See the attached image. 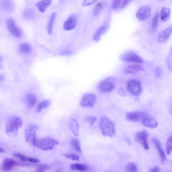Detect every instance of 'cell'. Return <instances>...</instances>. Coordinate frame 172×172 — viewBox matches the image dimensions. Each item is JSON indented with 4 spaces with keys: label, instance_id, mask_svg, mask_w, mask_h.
Returning a JSON list of instances; mask_svg holds the SVG:
<instances>
[{
    "label": "cell",
    "instance_id": "obj_1",
    "mask_svg": "<svg viewBox=\"0 0 172 172\" xmlns=\"http://www.w3.org/2000/svg\"><path fill=\"white\" fill-rule=\"evenodd\" d=\"M23 125V121L20 117H11L8 119L6 125V132L9 136L15 137L17 135L18 129L21 128Z\"/></svg>",
    "mask_w": 172,
    "mask_h": 172
},
{
    "label": "cell",
    "instance_id": "obj_2",
    "mask_svg": "<svg viewBox=\"0 0 172 172\" xmlns=\"http://www.w3.org/2000/svg\"><path fill=\"white\" fill-rule=\"evenodd\" d=\"M102 135L111 138L115 137L116 131L113 122L106 117H102L99 123Z\"/></svg>",
    "mask_w": 172,
    "mask_h": 172
},
{
    "label": "cell",
    "instance_id": "obj_3",
    "mask_svg": "<svg viewBox=\"0 0 172 172\" xmlns=\"http://www.w3.org/2000/svg\"><path fill=\"white\" fill-rule=\"evenodd\" d=\"M59 144V142L50 137H45L37 140L35 146L37 148L44 151L52 150Z\"/></svg>",
    "mask_w": 172,
    "mask_h": 172
},
{
    "label": "cell",
    "instance_id": "obj_4",
    "mask_svg": "<svg viewBox=\"0 0 172 172\" xmlns=\"http://www.w3.org/2000/svg\"><path fill=\"white\" fill-rule=\"evenodd\" d=\"M38 129V126L35 124H30L27 126L25 132L26 142L35 146L37 140L36 132Z\"/></svg>",
    "mask_w": 172,
    "mask_h": 172
},
{
    "label": "cell",
    "instance_id": "obj_5",
    "mask_svg": "<svg viewBox=\"0 0 172 172\" xmlns=\"http://www.w3.org/2000/svg\"><path fill=\"white\" fill-rule=\"evenodd\" d=\"M115 86V79L112 77H109L99 83L98 88L102 92H108L112 91Z\"/></svg>",
    "mask_w": 172,
    "mask_h": 172
},
{
    "label": "cell",
    "instance_id": "obj_6",
    "mask_svg": "<svg viewBox=\"0 0 172 172\" xmlns=\"http://www.w3.org/2000/svg\"><path fill=\"white\" fill-rule=\"evenodd\" d=\"M128 92L133 96H140L142 91L141 84L139 81L131 80L128 84Z\"/></svg>",
    "mask_w": 172,
    "mask_h": 172
},
{
    "label": "cell",
    "instance_id": "obj_7",
    "mask_svg": "<svg viewBox=\"0 0 172 172\" xmlns=\"http://www.w3.org/2000/svg\"><path fill=\"white\" fill-rule=\"evenodd\" d=\"M149 135L148 132L144 130L138 131L135 134L136 141L141 144L144 149L146 150L149 149V144L148 141Z\"/></svg>",
    "mask_w": 172,
    "mask_h": 172
},
{
    "label": "cell",
    "instance_id": "obj_8",
    "mask_svg": "<svg viewBox=\"0 0 172 172\" xmlns=\"http://www.w3.org/2000/svg\"><path fill=\"white\" fill-rule=\"evenodd\" d=\"M147 116V114L146 112L141 111H134L127 114L125 118L129 122H135L143 120Z\"/></svg>",
    "mask_w": 172,
    "mask_h": 172
},
{
    "label": "cell",
    "instance_id": "obj_9",
    "mask_svg": "<svg viewBox=\"0 0 172 172\" xmlns=\"http://www.w3.org/2000/svg\"><path fill=\"white\" fill-rule=\"evenodd\" d=\"M96 96L92 93L84 95L81 99L80 104L84 107H93L96 101Z\"/></svg>",
    "mask_w": 172,
    "mask_h": 172
},
{
    "label": "cell",
    "instance_id": "obj_10",
    "mask_svg": "<svg viewBox=\"0 0 172 172\" xmlns=\"http://www.w3.org/2000/svg\"><path fill=\"white\" fill-rule=\"evenodd\" d=\"M122 61L125 62L143 63V60L141 57L134 52H129L125 54L120 57Z\"/></svg>",
    "mask_w": 172,
    "mask_h": 172
},
{
    "label": "cell",
    "instance_id": "obj_11",
    "mask_svg": "<svg viewBox=\"0 0 172 172\" xmlns=\"http://www.w3.org/2000/svg\"><path fill=\"white\" fill-rule=\"evenodd\" d=\"M151 14V8L149 6L146 5L140 8L137 11L136 17L140 21L146 20L150 17Z\"/></svg>",
    "mask_w": 172,
    "mask_h": 172
},
{
    "label": "cell",
    "instance_id": "obj_12",
    "mask_svg": "<svg viewBox=\"0 0 172 172\" xmlns=\"http://www.w3.org/2000/svg\"><path fill=\"white\" fill-rule=\"evenodd\" d=\"M8 28L12 35L16 37H20L22 35L21 29L16 25L15 20L12 18L8 19L7 21Z\"/></svg>",
    "mask_w": 172,
    "mask_h": 172
},
{
    "label": "cell",
    "instance_id": "obj_13",
    "mask_svg": "<svg viewBox=\"0 0 172 172\" xmlns=\"http://www.w3.org/2000/svg\"><path fill=\"white\" fill-rule=\"evenodd\" d=\"M77 22L76 16L72 14L69 17L68 19L65 22L63 28L66 31H71L76 26Z\"/></svg>",
    "mask_w": 172,
    "mask_h": 172
},
{
    "label": "cell",
    "instance_id": "obj_14",
    "mask_svg": "<svg viewBox=\"0 0 172 172\" xmlns=\"http://www.w3.org/2000/svg\"><path fill=\"white\" fill-rule=\"evenodd\" d=\"M172 31V27L171 26L160 33L158 35V41L161 43H164L167 41L170 37Z\"/></svg>",
    "mask_w": 172,
    "mask_h": 172
},
{
    "label": "cell",
    "instance_id": "obj_15",
    "mask_svg": "<svg viewBox=\"0 0 172 172\" xmlns=\"http://www.w3.org/2000/svg\"><path fill=\"white\" fill-rule=\"evenodd\" d=\"M153 143L157 150L160 157L162 162L164 161L166 159L165 154L161 147V144L158 138H153L152 140Z\"/></svg>",
    "mask_w": 172,
    "mask_h": 172
},
{
    "label": "cell",
    "instance_id": "obj_16",
    "mask_svg": "<svg viewBox=\"0 0 172 172\" xmlns=\"http://www.w3.org/2000/svg\"><path fill=\"white\" fill-rule=\"evenodd\" d=\"M130 0H112L111 8L114 10H119L124 8Z\"/></svg>",
    "mask_w": 172,
    "mask_h": 172
},
{
    "label": "cell",
    "instance_id": "obj_17",
    "mask_svg": "<svg viewBox=\"0 0 172 172\" xmlns=\"http://www.w3.org/2000/svg\"><path fill=\"white\" fill-rule=\"evenodd\" d=\"M143 124L147 127L155 128L157 127L158 123L155 118L147 116L143 120Z\"/></svg>",
    "mask_w": 172,
    "mask_h": 172
},
{
    "label": "cell",
    "instance_id": "obj_18",
    "mask_svg": "<svg viewBox=\"0 0 172 172\" xmlns=\"http://www.w3.org/2000/svg\"><path fill=\"white\" fill-rule=\"evenodd\" d=\"M16 165V162L14 159L11 158H6L3 161L2 167L5 171H9Z\"/></svg>",
    "mask_w": 172,
    "mask_h": 172
},
{
    "label": "cell",
    "instance_id": "obj_19",
    "mask_svg": "<svg viewBox=\"0 0 172 172\" xmlns=\"http://www.w3.org/2000/svg\"><path fill=\"white\" fill-rule=\"evenodd\" d=\"M69 128L75 137L79 135V125L77 121L74 119H71L69 122Z\"/></svg>",
    "mask_w": 172,
    "mask_h": 172
},
{
    "label": "cell",
    "instance_id": "obj_20",
    "mask_svg": "<svg viewBox=\"0 0 172 172\" xmlns=\"http://www.w3.org/2000/svg\"><path fill=\"white\" fill-rule=\"evenodd\" d=\"M25 99L27 106L30 108L34 107L37 101V96L32 93H29L27 95Z\"/></svg>",
    "mask_w": 172,
    "mask_h": 172
},
{
    "label": "cell",
    "instance_id": "obj_21",
    "mask_svg": "<svg viewBox=\"0 0 172 172\" xmlns=\"http://www.w3.org/2000/svg\"><path fill=\"white\" fill-rule=\"evenodd\" d=\"M143 69L144 68L140 65H130L125 68L124 73L126 74H135L138 71L143 70Z\"/></svg>",
    "mask_w": 172,
    "mask_h": 172
},
{
    "label": "cell",
    "instance_id": "obj_22",
    "mask_svg": "<svg viewBox=\"0 0 172 172\" xmlns=\"http://www.w3.org/2000/svg\"><path fill=\"white\" fill-rule=\"evenodd\" d=\"M1 5L3 9L6 11L11 12L14 8V5L12 0H1Z\"/></svg>",
    "mask_w": 172,
    "mask_h": 172
},
{
    "label": "cell",
    "instance_id": "obj_23",
    "mask_svg": "<svg viewBox=\"0 0 172 172\" xmlns=\"http://www.w3.org/2000/svg\"><path fill=\"white\" fill-rule=\"evenodd\" d=\"M51 4V0H42L37 4L38 10L41 13H44Z\"/></svg>",
    "mask_w": 172,
    "mask_h": 172
},
{
    "label": "cell",
    "instance_id": "obj_24",
    "mask_svg": "<svg viewBox=\"0 0 172 172\" xmlns=\"http://www.w3.org/2000/svg\"><path fill=\"white\" fill-rule=\"evenodd\" d=\"M106 5V2L104 1L99 2L96 4L93 11V15L97 17L100 14Z\"/></svg>",
    "mask_w": 172,
    "mask_h": 172
},
{
    "label": "cell",
    "instance_id": "obj_25",
    "mask_svg": "<svg viewBox=\"0 0 172 172\" xmlns=\"http://www.w3.org/2000/svg\"><path fill=\"white\" fill-rule=\"evenodd\" d=\"M107 24H105L99 28L93 35V40L96 42L99 41L100 40L102 35H103L107 31Z\"/></svg>",
    "mask_w": 172,
    "mask_h": 172
},
{
    "label": "cell",
    "instance_id": "obj_26",
    "mask_svg": "<svg viewBox=\"0 0 172 172\" xmlns=\"http://www.w3.org/2000/svg\"><path fill=\"white\" fill-rule=\"evenodd\" d=\"M170 8L164 7L161 10V20L163 22L167 21L170 18Z\"/></svg>",
    "mask_w": 172,
    "mask_h": 172
},
{
    "label": "cell",
    "instance_id": "obj_27",
    "mask_svg": "<svg viewBox=\"0 0 172 172\" xmlns=\"http://www.w3.org/2000/svg\"><path fill=\"white\" fill-rule=\"evenodd\" d=\"M70 169L72 170L80 171H85L88 170L89 167L87 165L83 164H75L71 165Z\"/></svg>",
    "mask_w": 172,
    "mask_h": 172
},
{
    "label": "cell",
    "instance_id": "obj_28",
    "mask_svg": "<svg viewBox=\"0 0 172 172\" xmlns=\"http://www.w3.org/2000/svg\"><path fill=\"white\" fill-rule=\"evenodd\" d=\"M56 16L55 12H54L51 15L48 23L47 32L48 34L50 35L52 34L53 31V27L54 21H55Z\"/></svg>",
    "mask_w": 172,
    "mask_h": 172
},
{
    "label": "cell",
    "instance_id": "obj_29",
    "mask_svg": "<svg viewBox=\"0 0 172 172\" xmlns=\"http://www.w3.org/2000/svg\"><path fill=\"white\" fill-rule=\"evenodd\" d=\"M23 15L25 19L29 20L34 19L35 16L34 11L31 8L27 9L24 11Z\"/></svg>",
    "mask_w": 172,
    "mask_h": 172
},
{
    "label": "cell",
    "instance_id": "obj_30",
    "mask_svg": "<svg viewBox=\"0 0 172 172\" xmlns=\"http://www.w3.org/2000/svg\"><path fill=\"white\" fill-rule=\"evenodd\" d=\"M159 19V14L158 13H156L153 18L152 25L151 31L153 32H155L158 28V24Z\"/></svg>",
    "mask_w": 172,
    "mask_h": 172
},
{
    "label": "cell",
    "instance_id": "obj_31",
    "mask_svg": "<svg viewBox=\"0 0 172 172\" xmlns=\"http://www.w3.org/2000/svg\"><path fill=\"white\" fill-rule=\"evenodd\" d=\"M20 51L22 54L28 53L31 52L32 48L30 45L27 43H23L20 46Z\"/></svg>",
    "mask_w": 172,
    "mask_h": 172
},
{
    "label": "cell",
    "instance_id": "obj_32",
    "mask_svg": "<svg viewBox=\"0 0 172 172\" xmlns=\"http://www.w3.org/2000/svg\"><path fill=\"white\" fill-rule=\"evenodd\" d=\"M50 105V101L49 100L44 101L39 103L37 107V111L38 113H40L44 109L49 106Z\"/></svg>",
    "mask_w": 172,
    "mask_h": 172
},
{
    "label": "cell",
    "instance_id": "obj_33",
    "mask_svg": "<svg viewBox=\"0 0 172 172\" xmlns=\"http://www.w3.org/2000/svg\"><path fill=\"white\" fill-rule=\"evenodd\" d=\"M71 146L77 152L81 153L82 152L80 142L79 140L76 138L72 139L71 141Z\"/></svg>",
    "mask_w": 172,
    "mask_h": 172
},
{
    "label": "cell",
    "instance_id": "obj_34",
    "mask_svg": "<svg viewBox=\"0 0 172 172\" xmlns=\"http://www.w3.org/2000/svg\"><path fill=\"white\" fill-rule=\"evenodd\" d=\"M125 170L128 172H137L138 171V168L135 163L131 162L126 165Z\"/></svg>",
    "mask_w": 172,
    "mask_h": 172
},
{
    "label": "cell",
    "instance_id": "obj_35",
    "mask_svg": "<svg viewBox=\"0 0 172 172\" xmlns=\"http://www.w3.org/2000/svg\"><path fill=\"white\" fill-rule=\"evenodd\" d=\"M166 153L168 155H170L172 151V136L169 138L165 144Z\"/></svg>",
    "mask_w": 172,
    "mask_h": 172
},
{
    "label": "cell",
    "instance_id": "obj_36",
    "mask_svg": "<svg viewBox=\"0 0 172 172\" xmlns=\"http://www.w3.org/2000/svg\"><path fill=\"white\" fill-rule=\"evenodd\" d=\"M13 157L18 158L20 159L21 161H28V157L20 153H16L13 155Z\"/></svg>",
    "mask_w": 172,
    "mask_h": 172
},
{
    "label": "cell",
    "instance_id": "obj_37",
    "mask_svg": "<svg viewBox=\"0 0 172 172\" xmlns=\"http://www.w3.org/2000/svg\"><path fill=\"white\" fill-rule=\"evenodd\" d=\"M64 156L66 158L72 159L75 161H78L80 160V157L77 155L73 154H65Z\"/></svg>",
    "mask_w": 172,
    "mask_h": 172
},
{
    "label": "cell",
    "instance_id": "obj_38",
    "mask_svg": "<svg viewBox=\"0 0 172 172\" xmlns=\"http://www.w3.org/2000/svg\"><path fill=\"white\" fill-rule=\"evenodd\" d=\"M172 49H171L167 59V63L168 67L170 71H172Z\"/></svg>",
    "mask_w": 172,
    "mask_h": 172
},
{
    "label": "cell",
    "instance_id": "obj_39",
    "mask_svg": "<svg viewBox=\"0 0 172 172\" xmlns=\"http://www.w3.org/2000/svg\"><path fill=\"white\" fill-rule=\"evenodd\" d=\"M154 72L155 76L156 77L159 78L162 76L163 71L161 67H159V66H157L155 69Z\"/></svg>",
    "mask_w": 172,
    "mask_h": 172
},
{
    "label": "cell",
    "instance_id": "obj_40",
    "mask_svg": "<svg viewBox=\"0 0 172 172\" xmlns=\"http://www.w3.org/2000/svg\"><path fill=\"white\" fill-rule=\"evenodd\" d=\"M97 120V118L95 116L89 117L86 118V121L88 122L90 126H92Z\"/></svg>",
    "mask_w": 172,
    "mask_h": 172
},
{
    "label": "cell",
    "instance_id": "obj_41",
    "mask_svg": "<svg viewBox=\"0 0 172 172\" xmlns=\"http://www.w3.org/2000/svg\"><path fill=\"white\" fill-rule=\"evenodd\" d=\"M97 1V0H83V5L84 6L91 5Z\"/></svg>",
    "mask_w": 172,
    "mask_h": 172
},
{
    "label": "cell",
    "instance_id": "obj_42",
    "mask_svg": "<svg viewBox=\"0 0 172 172\" xmlns=\"http://www.w3.org/2000/svg\"><path fill=\"white\" fill-rule=\"evenodd\" d=\"M49 167L46 165H41L38 167L37 171L43 172L49 170Z\"/></svg>",
    "mask_w": 172,
    "mask_h": 172
},
{
    "label": "cell",
    "instance_id": "obj_43",
    "mask_svg": "<svg viewBox=\"0 0 172 172\" xmlns=\"http://www.w3.org/2000/svg\"><path fill=\"white\" fill-rule=\"evenodd\" d=\"M151 172H159L161 171V169L158 166H155L151 168L150 170Z\"/></svg>",
    "mask_w": 172,
    "mask_h": 172
},
{
    "label": "cell",
    "instance_id": "obj_44",
    "mask_svg": "<svg viewBox=\"0 0 172 172\" xmlns=\"http://www.w3.org/2000/svg\"><path fill=\"white\" fill-rule=\"evenodd\" d=\"M28 161L33 163H38L40 162V161L37 158L32 157H29L28 159Z\"/></svg>",
    "mask_w": 172,
    "mask_h": 172
},
{
    "label": "cell",
    "instance_id": "obj_45",
    "mask_svg": "<svg viewBox=\"0 0 172 172\" xmlns=\"http://www.w3.org/2000/svg\"><path fill=\"white\" fill-rule=\"evenodd\" d=\"M3 61V59L1 56H0V69H2L4 68Z\"/></svg>",
    "mask_w": 172,
    "mask_h": 172
},
{
    "label": "cell",
    "instance_id": "obj_46",
    "mask_svg": "<svg viewBox=\"0 0 172 172\" xmlns=\"http://www.w3.org/2000/svg\"><path fill=\"white\" fill-rule=\"evenodd\" d=\"M119 92L121 95L124 96L125 95L124 90L122 88H120L119 89Z\"/></svg>",
    "mask_w": 172,
    "mask_h": 172
},
{
    "label": "cell",
    "instance_id": "obj_47",
    "mask_svg": "<svg viewBox=\"0 0 172 172\" xmlns=\"http://www.w3.org/2000/svg\"><path fill=\"white\" fill-rule=\"evenodd\" d=\"M4 79L5 77L3 76V75H0V82L4 80Z\"/></svg>",
    "mask_w": 172,
    "mask_h": 172
},
{
    "label": "cell",
    "instance_id": "obj_48",
    "mask_svg": "<svg viewBox=\"0 0 172 172\" xmlns=\"http://www.w3.org/2000/svg\"><path fill=\"white\" fill-rule=\"evenodd\" d=\"M4 152V150L2 148H0V153H3Z\"/></svg>",
    "mask_w": 172,
    "mask_h": 172
},
{
    "label": "cell",
    "instance_id": "obj_49",
    "mask_svg": "<svg viewBox=\"0 0 172 172\" xmlns=\"http://www.w3.org/2000/svg\"><path fill=\"white\" fill-rule=\"evenodd\" d=\"M158 1H162V0H158Z\"/></svg>",
    "mask_w": 172,
    "mask_h": 172
}]
</instances>
